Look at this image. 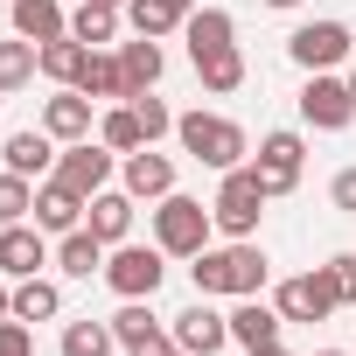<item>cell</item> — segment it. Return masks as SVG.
I'll return each instance as SVG.
<instances>
[{"label": "cell", "mask_w": 356, "mask_h": 356, "mask_svg": "<svg viewBox=\"0 0 356 356\" xmlns=\"http://www.w3.org/2000/svg\"><path fill=\"white\" fill-rule=\"evenodd\" d=\"M189 273H196V293H238V300H245V293L266 286V252H259V245H224V252L203 245Z\"/></svg>", "instance_id": "obj_1"}, {"label": "cell", "mask_w": 356, "mask_h": 356, "mask_svg": "<svg viewBox=\"0 0 356 356\" xmlns=\"http://www.w3.org/2000/svg\"><path fill=\"white\" fill-rule=\"evenodd\" d=\"M77 91H84V98H126V70H119V56H98V49H91Z\"/></svg>", "instance_id": "obj_25"}, {"label": "cell", "mask_w": 356, "mask_h": 356, "mask_svg": "<svg viewBox=\"0 0 356 356\" xmlns=\"http://www.w3.org/2000/svg\"><path fill=\"white\" fill-rule=\"evenodd\" d=\"M224 342H231V314H210V307L175 314V349H189V356H217Z\"/></svg>", "instance_id": "obj_11"}, {"label": "cell", "mask_w": 356, "mask_h": 356, "mask_svg": "<svg viewBox=\"0 0 356 356\" xmlns=\"http://www.w3.org/2000/svg\"><path fill=\"white\" fill-rule=\"evenodd\" d=\"M0 356H35V335H29V321H0Z\"/></svg>", "instance_id": "obj_35"}, {"label": "cell", "mask_w": 356, "mask_h": 356, "mask_svg": "<svg viewBox=\"0 0 356 356\" xmlns=\"http://www.w3.org/2000/svg\"><path fill=\"white\" fill-rule=\"evenodd\" d=\"M161 245H126L119 259H105V280L126 293V300H154V286H161Z\"/></svg>", "instance_id": "obj_5"}, {"label": "cell", "mask_w": 356, "mask_h": 356, "mask_svg": "<svg viewBox=\"0 0 356 356\" xmlns=\"http://www.w3.org/2000/svg\"><path fill=\"white\" fill-rule=\"evenodd\" d=\"M70 35H77V42H91V49H98V42H112V8L84 0V8H77V22H70Z\"/></svg>", "instance_id": "obj_32"}, {"label": "cell", "mask_w": 356, "mask_h": 356, "mask_svg": "<svg viewBox=\"0 0 356 356\" xmlns=\"http://www.w3.org/2000/svg\"><path fill=\"white\" fill-rule=\"evenodd\" d=\"M126 356H175V342H168V335H147V342H133Z\"/></svg>", "instance_id": "obj_38"}, {"label": "cell", "mask_w": 356, "mask_h": 356, "mask_svg": "<svg viewBox=\"0 0 356 356\" xmlns=\"http://www.w3.org/2000/svg\"><path fill=\"white\" fill-rule=\"evenodd\" d=\"M56 307H63V293H56L49 280H22V286H15V321H49Z\"/></svg>", "instance_id": "obj_29"}, {"label": "cell", "mask_w": 356, "mask_h": 356, "mask_svg": "<svg viewBox=\"0 0 356 356\" xmlns=\"http://www.w3.org/2000/svg\"><path fill=\"white\" fill-rule=\"evenodd\" d=\"M300 161H307V147H300V133H266L259 140V182H266V196H286L293 182H300Z\"/></svg>", "instance_id": "obj_7"}, {"label": "cell", "mask_w": 356, "mask_h": 356, "mask_svg": "<svg viewBox=\"0 0 356 356\" xmlns=\"http://www.w3.org/2000/svg\"><path fill=\"white\" fill-rule=\"evenodd\" d=\"M49 154H56L49 133H8V168H15V175H42Z\"/></svg>", "instance_id": "obj_27"}, {"label": "cell", "mask_w": 356, "mask_h": 356, "mask_svg": "<svg viewBox=\"0 0 356 356\" xmlns=\"http://www.w3.org/2000/svg\"><path fill=\"white\" fill-rule=\"evenodd\" d=\"M77 217H84V196L77 189H63V182L35 189V224L42 231H77Z\"/></svg>", "instance_id": "obj_16"}, {"label": "cell", "mask_w": 356, "mask_h": 356, "mask_svg": "<svg viewBox=\"0 0 356 356\" xmlns=\"http://www.w3.org/2000/svg\"><path fill=\"white\" fill-rule=\"evenodd\" d=\"M126 105H133V112H140V126H147V140H161V133H175V112H168V105H161V98H154V91H133V98H126Z\"/></svg>", "instance_id": "obj_34"}, {"label": "cell", "mask_w": 356, "mask_h": 356, "mask_svg": "<svg viewBox=\"0 0 356 356\" xmlns=\"http://www.w3.org/2000/svg\"><path fill=\"white\" fill-rule=\"evenodd\" d=\"M300 119L307 126H321V133H342L349 119H356V98H349V84H335V77H307V91H300Z\"/></svg>", "instance_id": "obj_8"}, {"label": "cell", "mask_w": 356, "mask_h": 356, "mask_svg": "<svg viewBox=\"0 0 356 356\" xmlns=\"http://www.w3.org/2000/svg\"><path fill=\"white\" fill-rule=\"evenodd\" d=\"M349 98H356V70H349Z\"/></svg>", "instance_id": "obj_42"}, {"label": "cell", "mask_w": 356, "mask_h": 356, "mask_svg": "<svg viewBox=\"0 0 356 356\" xmlns=\"http://www.w3.org/2000/svg\"><path fill=\"white\" fill-rule=\"evenodd\" d=\"M84 63H91V42H77V35H56V42H42V77H56V84H77V77H84Z\"/></svg>", "instance_id": "obj_18"}, {"label": "cell", "mask_w": 356, "mask_h": 356, "mask_svg": "<svg viewBox=\"0 0 356 356\" xmlns=\"http://www.w3.org/2000/svg\"><path fill=\"white\" fill-rule=\"evenodd\" d=\"M196 77H203L210 91H238V84H245V56H238V42H231V49L196 56Z\"/></svg>", "instance_id": "obj_24"}, {"label": "cell", "mask_w": 356, "mask_h": 356, "mask_svg": "<svg viewBox=\"0 0 356 356\" xmlns=\"http://www.w3.org/2000/svg\"><path fill=\"white\" fill-rule=\"evenodd\" d=\"M210 210L196 203V196H161V210H154V238H161V252H175V259H196L203 245H210Z\"/></svg>", "instance_id": "obj_2"}, {"label": "cell", "mask_w": 356, "mask_h": 356, "mask_svg": "<svg viewBox=\"0 0 356 356\" xmlns=\"http://www.w3.org/2000/svg\"><path fill=\"white\" fill-rule=\"evenodd\" d=\"M335 210H356V168L335 175Z\"/></svg>", "instance_id": "obj_37"}, {"label": "cell", "mask_w": 356, "mask_h": 356, "mask_svg": "<svg viewBox=\"0 0 356 356\" xmlns=\"http://www.w3.org/2000/svg\"><path fill=\"white\" fill-rule=\"evenodd\" d=\"M15 35H22V42H56V35H70V29H63V8H56V0H15Z\"/></svg>", "instance_id": "obj_15"}, {"label": "cell", "mask_w": 356, "mask_h": 356, "mask_svg": "<svg viewBox=\"0 0 356 356\" xmlns=\"http://www.w3.org/2000/svg\"><path fill=\"white\" fill-rule=\"evenodd\" d=\"M56 259H63L70 280H91V273H105V238H98V231H70Z\"/></svg>", "instance_id": "obj_22"}, {"label": "cell", "mask_w": 356, "mask_h": 356, "mask_svg": "<svg viewBox=\"0 0 356 356\" xmlns=\"http://www.w3.org/2000/svg\"><path fill=\"white\" fill-rule=\"evenodd\" d=\"M175 356H189V349H175Z\"/></svg>", "instance_id": "obj_45"}, {"label": "cell", "mask_w": 356, "mask_h": 356, "mask_svg": "<svg viewBox=\"0 0 356 356\" xmlns=\"http://www.w3.org/2000/svg\"><path fill=\"white\" fill-rule=\"evenodd\" d=\"M112 335H119V342L133 349V342H147V335H161V321H154V314H147V307L133 300V307H119V314H112Z\"/></svg>", "instance_id": "obj_33"}, {"label": "cell", "mask_w": 356, "mask_h": 356, "mask_svg": "<svg viewBox=\"0 0 356 356\" xmlns=\"http://www.w3.org/2000/svg\"><path fill=\"white\" fill-rule=\"evenodd\" d=\"M112 175V147H91V140H70V154L56 161V182L77 189V196H98Z\"/></svg>", "instance_id": "obj_10"}, {"label": "cell", "mask_w": 356, "mask_h": 356, "mask_svg": "<svg viewBox=\"0 0 356 356\" xmlns=\"http://www.w3.org/2000/svg\"><path fill=\"white\" fill-rule=\"evenodd\" d=\"M126 224H133V203H126V196H105V189H98V196H91V231H98L105 245H119V238H126Z\"/></svg>", "instance_id": "obj_28"}, {"label": "cell", "mask_w": 356, "mask_h": 356, "mask_svg": "<svg viewBox=\"0 0 356 356\" xmlns=\"http://www.w3.org/2000/svg\"><path fill=\"white\" fill-rule=\"evenodd\" d=\"M266 8H300V0H266Z\"/></svg>", "instance_id": "obj_41"}, {"label": "cell", "mask_w": 356, "mask_h": 356, "mask_svg": "<svg viewBox=\"0 0 356 356\" xmlns=\"http://www.w3.org/2000/svg\"><path fill=\"white\" fill-rule=\"evenodd\" d=\"M252 356H286V349H280V342H273V349H252Z\"/></svg>", "instance_id": "obj_40"}, {"label": "cell", "mask_w": 356, "mask_h": 356, "mask_svg": "<svg viewBox=\"0 0 356 356\" xmlns=\"http://www.w3.org/2000/svg\"><path fill=\"white\" fill-rule=\"evenodd\" d=\"M42 266H49V252H42V231H29V224H8V231H0V273L35 280Z\"/></svg>", "instance_id": "obj_12"}, {"label": "cell", "mask_w": 356, "mask_h": 356, "mask_svg": "<svg viewBox=\"0 0 356 356\" xmlns=\"http://www.w3.org/2000/svg\"><path fill=\"white\" fill-rule=\"evenodd\" d=\"M335 300H342V293H335V273L314 266V273H300V280L280 286V321H321Z\"/></svg>", "instance_id": "obj_6"}, {"label": "cell", "mask_w": 356, "mask_h": 356, "mask_svg": "<svg viewBox=\"0 0 356 356\" xmlns=\"http://www.w3.org/2000/svg\"><path fill=\"white\" fill-rule=\"evenodd\" d=\"M126 189H133V196H168V189H175V168H168V154L140 147V154L126 161Z\"/></svg>", "instance_id": "obj_17"}, {"label": "cell", "mask_w": 356, "mask_h": 356, "mask_svg": "<svg viewBox=\"0 0 356 356\" xmlns=\"http://www.w3.org/2000/svg\"><path fill=\"white\" fill-rule=\"evenodd\" d=\"M259 210H266V182H259V168H224V189H217L210 217H217L231 238H252V231H259Z\"/></svg>", "instance_id": "obj_3"}, {"label": "cell", "mask_w": 356, "mask_h": 356, "mask_svg": "<svg viewBox=\"0 0 356 356\" xmlns=\"http://www.w3.org/2000/svg\"><path fill=\"white\" fill-rule=\"evenodd\" d=\"M182 29H189V56H210V49H231V15H224V8H196V15L182 22Z\"/></svg>", "instance_id": "obj_21"}, {"label": "cell", "mask_w": 356, "mask_h": 356, "mask_svg": "<svg viewBox=\"0 0 356 356\" xmlns=\"http://www.w3.org/2000/svg\"><path fill=\"white\" fill-rule=\"evenodd\" d=\"M119 70H126V98H133V91H154V77H161V42H154V35L126 42V49H119Z\"/></svg>", "instance_id": "obj_19"}, {"label": "cell", "mask_w": 356, "mask_h": 356, "mask_svg": "<svg viewBox=\"0 0 356 356\" xmlns=\"http://www.w3.org/2000/svg\"><path fill=\"white\" fill-rule=\"evenodd\" d=\"M91 105H98V98H84V91H63V98H49V112H42V133H49V140H91Z\"/></svg>", "instance_id": "obj_13"}, {"label": "cell", "mask_w": 356, "mask_h": 356, "mask_svg": "<svg viewBox=\"0 0 356 356\" xmlns=\"http://www.w3.org/2000/svg\"><path fill=\"white\" fill-rule=\"evenodd\" d=\"M8 314H15V293H8V286H0V321H8Z\"/></svg>", "instance_id": "obj_39"}, {"label": "cell", "mask_w": 356, "mask_h": 356, "mask_svg": "<svg viewBox=\"0 0 356 356\" xmlns=\"http://www.w3.org/2000/svg\"><path fill=\"white\" fill-rule=\"evenodd\" d=\"M328 273H335V293H342V300H356V252L328 259Z\"/></svg>", "instance_id": "obj_36"}, {"label": "cell", "mask_w": 356, "mask_h": 356, "mask_svg": "<svg viewBox=\"0 0 356 356\" xmlns=\"http://www.w3.org/2000/svg\"><path fill=\"white\" fill-rule=\"evenodd\" d=\"M112 321H70L63 328V356H112Z\"/></svg>", "instance_id": "obj_30"}, {"label": "cell", "mask_w": 356, "mask_h": 356, "mask_svg": "<svg viewBox=\"0 0 356 356\" xmlns=\"http://www.w3.org/2000/svg\"><path fill=\"white\" fill-rule=\"evenodd\" d=\"M293 63L300 70H328V63H342L349 56V29L342 22H307V29H293Z\"/></svg>", "instance_id": "obj_9"}, {"label": "cell", "mask_w": 356, "mask_h": 356, "mask_svg": "<svg viewBox=\"0 0 356 356\" xmlns=\"http://www.w3.org/2000/svg\"><path fill=\"white\" fill-rule=\"evenodd\" d=\"M42 70V42H0V91H22Z\"/></svg>", "instance_id": "obj_23"}, {"label": "cell", "mask_w": 356, "mask_h": 356, "mask_svg": "<svg viewBox=\"0 0 356 356\" xmlns=\"http://www.w3.org/2000/svg\"><path fill=\"white\" fill-rule=\"evenodd\" d=\"M175 133H182V147L203 161V168H238L245 161V133L231 119H210V112H182L175 119Z\"/></svg>", "instance_id": "obj_4"}, {"label": "cell", "mask_w": 356, "mask_h": 356, "mask_svg": "<svg viewBox=\"0 0 356 356\" xmlns=\"http://www.w3.org/2000/svg\"><path fill=\"white\" fill-rule=\"evenodd\" d=\"M98 8H119V0H98Z\"/></svg>", "instance_id": "obj_43"}, {"label": "cell", "mask_w": 356, "mask_h": 356, "mask_svg": "<svg viewBox=\"0 0 356 356\" xmlns=\"http://www.w3.org/2000/svg\"><path fill=\"white\" fill-rule=\"evenodd\" d=\"M105 147H112V154H140V147H154L133 105H119V112H105Z\"/></svg>", "instance_id": "obj_26"}, {"label": "cell", "mask_w": 356, "mask_h": 356, "mask_svg": "<svg viewBox=\"0 0 356 356\" xmlns=\"http://www.w3.org/2000/svg\"><path fill=\"white\" fill-rule=\"evenodd\" d=\"M196 15V0H133V29L140 35H168Z\"/></svg>", "instance_id": "obj_20"}, {"label": "cell", "mask_w": 356, "mask_h": 356, "mask_svg": "<svg viewBox=\"0 0 356 356\" xmlns=\"http://www.w3.org/2000/svg\"><path fill=\"white\" fill-rule=\"evenodd\" d=\"M231 342H245V349H273V342H280V307H266L259 293H245V307L231 314Z\"/></svg>", "instance_id": "obj_14"}, {"label": "cell", "mask_w": 356, "mask_h": 356, "mask_svg": "<svg viewBox=\"0 0 356 356\" xmlns=\"http://www.w3.org/2000/svg\"><path fill=\"white\" fill-rule=\"evenodd\" d=\"M321 356H342V349H321Z\"/></svg>", "instance_id": "obj_44"}, {"label": "cell", "mask_w": 356, "mask_h": 356, "mask_svg": "<svg viewBox=\"0 0 356 356\" xmlns=\"http://www.w3.org/2000/svg\"><path fill=\"white\" fill-rule=\"evenodd\" d=\"M29 210H35V189H29V175H15V168H8V175H0V224H22Z\"/></svg>", "instance_id": "obj_31"}]
</instances>
